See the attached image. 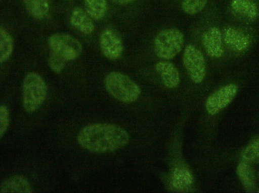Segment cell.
I'll return each instance as SVG.
<instances>
[{
    "mask_svg": "<svg viewBox=\"0 0 259 193\" xmlns=\"http://www.w3.org/2000/svg\"><path fill=\"white\" fill-rule=\"evenodd\" d=\"M104 85L107 91L112 97L123 103L135 102L141 95L139 86L122 73L112 72L107 74Z\"/></svg>",
    "mask_w": 259,
    "mask_h": 193,
    "instance_id": "7a4b0ae2",
    "label": "cell"
},
{
    "mask_svg": "<svg viewBox=\"0 0 259 193\" xmlns=\"http://www.w3.org/2000/svg\"><path fill=\"white\" fill-rule=\"evenodd\" d=\"M100 46L103 55L108 59H119L123 52V44L119 34L112 29H106L100 37Z\"/></svg>",
    "mask_w": 259,
    "mask_h": 193,
    "instance_id": "ba28073f",
    "label": "cell"
},
{
    "mask_svg": "<svg viewBox=\"0 0 259 193\" xmlns=\"http://www.w3.org/2000/svg\"><path fill=\"white\" fill-rule=\"evenodd\" d=\"M48 45L52 52L71 61L77 58L82 51L79 41L66 33H56L50 37Z\"/></svg>",
    "mask_w": 259,
    "mask_h": 193,
    "instance_id": "8992f818",
    "label": "cell"
},
{
    "mask_svg": "<svg viewBox=\"0 0 259 193\" xmlns=\"http://www.w3.org/2000/svg\"><path fill=\"white\" fill-rule=\"evenodd\" d=\"M155 69L165 87L173 89L179 85L180 82V74L172 62L167 60L160 61L156 63Z\"/></svg>",
    "mask_w": 259,
    "mask_h": 193,
    "instance_id": "8fae6325",
    "label": "cell"
},
{
    "mask_svg": "<svg viewBox=\"0 0 259 193\" xmlns=\"http://www.w3.org/2000/svg\"><path fill=\"white\" fill-rule=\"evenodd\" d=\"M238 90V86L233 83L222 86L207 98L205 107L207 113L213 115L226 108L234 99Z\"/></svg>",
    "mask_w": 259,
    "mask_h": 193,
    "instance_id": "52a82bcc",
    "label": "cell"
},
{
    "mask_svg": "<svg viewBox=\"0 0 259 193\" xmlns=\"http://www.w3.org/2000/svg\"><path fill=\"white\" fill-rule=\"evenodd\" d=\"M14 42L11 35L4 28L0 29V62L9 59L12 53Z\"/></svg>",
    "mask_w": 259,
    "mask_h": 193,
    "instance_id": "d6986e66",
    "label": "cell"
},
{
    "mask_svg": "<svg viewBox=\"0 0 259 193\" xmlns=\"http://www.w3.org/2000/svg\"><path fill=\"white\" fill-rule=\"evenodd\" d=\"M77 140L81 147L91 152L106 153L125 146L129 142L127 132L121 126L109 123H95L82 128Z\"/></svg>",
    "mask_w": 259,
    "mask_h": 193,
    "instance_id": "6da1fadb",
    "label": "cell"
},
{
    "mask_svg": "<svg viewBox=\"0 0 259 193\" xmlns=\"http://www.w3.org/2000/svg\"><path fill=\"white\" fill-rule=\"evenodd\" d=\"M114 3L123 5H127L130 3H132L136 0H112Z\"/></svg>",
    "mask_w": 259,
    "mask_h": 193,
    "instance_id": "cb8c5ba5",
    "label": "cell"
},
{
    "mask_svg": "<svg viewBox=\"0 0 259 193\" xmlns=\"http://www.w3.org/2000/svg\"><path fill=\"white\" fill-rule=\"evenodd\" d=\"M65 61L66 60L62 56L52 52L49 57L48 64L53 71L59 73L64 68Z\"/></svg>",
    "mask_w": 259,
    "mask_h": 193,
    "instance_id": "7402d4cb",
    "label": "cell"
},
{
    "mask_svg": "<svg viewBox=\"0 0 259 193\" xmlns=\"http://www.w3.org/2000/svg\"><path fill=\"white\" fill-rule=\"evenodd\" d=\"M184 43V36L179 29H164L159 32L154 38V51L159 58L164 60H170L181 51Z\"/></svg>",
    "mask_w": 259,
    "mask_h": 193,
    "instance_id": "3957f363",
    "label": "cell"
},
{
    "mask_svg": "<svg viewBox=\"0 0 259 193\" xmlns=\"http://www.w3.org/2000/svg\"><path fill=\"white\" fill-rule=\"evenodd\" d=\"M230 6L234 12L249 21L258 16L257 7L252 0H231Z\"/></svg>",
    "mask_w": 259,
    "mask_h": 193,
    "instance_id": "9a60e30c",
    "label": "cell"
},
{
    "mask_svg": "<svg viewBox=\"0 0 259 193\" xmlns=\"http://www.w3.org/2000/svg\"><path fill=\"white\" fill-rule=\"evenodd\" d=\"M10 119L8 108L5 105L0 106V137L1 138L7 131L9 125Z\"/></svg>",
    "mask_w": 259,
    "mask_h": 193,
    "instance_id": "603a6c76",
    "label": "cell"
},
{
    "mask_svg": "<svg viewBox=\"0 0 259 193\" xmlns=\"http://www.w3.org/2000/svg\"><path fill=\"white\" fill-rule=\"evenodd\" d=\"M32 188L24 176L15 175L4 180L0 187V193H30Z\"/></svg>",
    "mask_w": 259,
    "mask_h": 193,
    "instance_id": "7c38bea8",
    "label": "cell"
},
{
    "mask_svg": "<svg viewBox=\"0 0 259 193\" xmlns=\"http://www.w3.org/2000/svg\"><path fill=\"white\" fill-rule=\"evenodd\" d=\"M223 34L216 26L206 30L201 37V42L207 54L213 58H219L224 54Z\"/></svg>",
    "mask_w": 259,
    "mask_h": 193,
    "instance_id": "9c48e42d",
    "label": "cell"
},
{
    "mask_svg": "<svg viewBox=\"0 0 259 193\" xmlns=\"http://www.w3.org/2000/svg\"><path fill=\"white\" fill-rule=\"evenodd\" d=\"M170 177L172 186L180 191L188 190L192 184V176L190 172L186 169L175 168L172 171Z\"/></svg>",
    "mask_w": 259,
    "mask_h": 193,
    "instance_id": "2e32d148",
    "label": "cell"
},
{
    "mask_svg": "<svg viewBox=\"0 0 259 193\" xmlns=\"http://www.w3.org/2000/svg\"><path fill=\"white\" fill-rule=\"evenodd\" d=\"M85 11L93 19L100 20L105 15L107 10L106 0H84Z\"/></svg>",
    "mask_w": 259,
    "mask_h": 193,
    "instance_id": "ac0fdd59",
    "label": "cell"
},
{
    "mask_svg": "<svg viewBox=\"0 0 259 193\" xmlns=\"http://www.w3.org/2000/svg\"><path fill=\"white\" fill-rule=\"evenodd\" d=\"M258 178H259V171H258Z\"/></svg>",
    "mask_w": 259,
    "mask_h": 193,
    "instance_id": "d4e9b609",
    "label": "cell"
},
{
    "mask_svg": "<svg viewBox=\"0 0 259 193\" xmlns=\"http://www.w3.org/2000/svg\"><path fill=\"white\" fill-rule=\"evenodd\" d=\"M182 61L190 79L195 84L201 83L206 75L205 58L201 51L193 44H188L183 54Z\"/></svg>",
    "mask_w": 259,
    "mask_h": 193,
    "instance_id": "5b68a950",
    "label": "cell"
},
{
    "mask_svg": "<svg viewBox=\"0 0 259 193\" xmlns=\"http://www.w3.org/2000/svg\"><path fill=\"white\" fill-rule=\"evenodd\" d=\"M47 94V85L39 74L31 72L25 76L22 85V102L26 111H36L45 100Z\"/></svg>",
    "mask_w": 259,
    "mask_h": 193,
    "instance_id": "277c9868",
    "label": "cell"
},
{
    "mask_svg": "<svg viewBox=\"0 0 259 193\" xmlns=\"http://www.w3.org/2000/svg\"><path fill=\"white\" fill-rule=\"evenodd\" d=\"M241 158L249 164H259V138L252 140L244 149Z\"/></svg>",
    "mask_w": 259,
    "mask_h": 193,
    "instance_id": "ffe728a7",
    "label": "cell"
},
{
    "mask_svg": "<svg viewBox=\"0 0 259 193\" xmlns=\"http://www.w3.org/2000/svg\"><path fill=\"white\" fill-rule=\"evenodd\" d=\"M51 0H23L24 6L31 16L40 19L48 14Z\"/></svg>",
    "mask_w": 259,
    "mask_h": 193,
    "instance_id": "e0dca14e",
    "label": "cell"
},
{
    "mask_svg": "<svg viewBox=\"0 0 259 193\" xmlns=\"http://www.w3.org/2000/svg\"><path fill=\"white\" fill-rule=\"evenodd\" d=\"M207 1V0H182L181 8L187 14L194 15L204 8Z\"/></svg>",
    "mask_w": 259,
    "mask_h": 193,
    "instance_id": "44dd1931",
    "label": "cell"
},
{
    "mask_svg": "<svg viewBox=\"0 0 259 193\" xmlns=\"http://www.w3.org/2000/svg\"><path fill=\"white\" fill-rule=\"evenodd\" d=\"M70 23L76 29L85 35L92 34L94 30V25L92 18L83 10L76 7L72 11Z\"/></svg>",
    "mask_w": 259,
    "mask_h": 193,
    "instance_id": "4fadbf2b",
    "label": "cell"
},
{
    "mask_svg": "<svg viewBox=\"0 0 259 193\" xmlns=\"http://www.w3.org/2000/svg\"><path fill=\"white\" fill-rule=\"evenodd\" d=\"M236 173L246 192H259L254 173L250 164L244 161L240 162L236 168Z\"/></svg>",
    "mask_w": 259,
    "mask_h": 193,
    "instance_id": "5bb4252c",
    "label": "cell"
},
{
    "mask_svg": "<svg viewBox=\"0 0 259 193\" xmlns=\"http://www.w3.org/2000/svg\"><path fill=\"white\" fill-rule=\"evenodd\" d=\"M223 38L226 45L235 52H242L250 45L249 37L241 30L232 26L226 27L223 31Z\"/></svg>",
    "mask_w": 259,
    "mask_h": 193,
    "instance_id": "30bf717a",
    "label": "cell"
}]
</instances>
